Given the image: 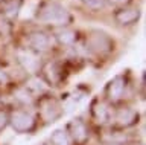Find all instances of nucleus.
Segmentation results:
<instances>
[{
    "label": "nucleus",
    "instance_id": "nucleus-1",
    "mask_svg": "<svg viewBox=\"0 0 146 145\" xmlns=\"http://www.w3.org/2000/svg\"><path fill=\"white\" fill-rule=\"evenodd\" d=\"M36 19L44 25L66 26L72 21V15L62 5L55 3V2H47L38 9Z\"/></svg>",
    "mask_w": 146,
    "mask_h": 145
},
{
    "label": "nucleus",
    "instance_id": "nucleus-2",
    "mask_svg": "<svg viewBox=\"0 0 146 145\" xmlns=\"http://www.w3.org/2000/svg\"><path fill=\"white\" fill-rule=\"evenodd\" d=\"M87 49L96 55H105L114 49V41L108 34L102 31H91L87 35Z\"/></svg>",
    "mask_w": 146,
    "mask_h": 145
},
{
    "label": "nucleus",
    "instance_id": "nucleus-3",
    "mask_svg": "<svg viewBox=\"0 0 146 145\" xmlns=\"http://www.w3.org/2000/svg\"><path fill=\"white\" fill-rule=\"evenodd\" d=\"M9 124L18 133H27L35 127V118L27 110H14L9 115Z\"/></svg>",
    "mask_w": 146,
    "mask_h": 145
},
{
    "label": "nucleus",
    "instance_id": "nucleus-4",
    "mask_svg": "<svg viewBox=\"0 0 146 145\" xmlns=\"http://www.w3.org/2000/svg\"><path fill=\"white\" fill-rule=\"evenodd\" d=\"M67 134L70 140H73L75 144L78 145H84L87 140H88V136H90V131H88V127L82 119H73L70 121V124L67 127Z\"/></svg>",
    "mask_w": 146,
    "mask_h": 145
},
{
    "label": "nucleus",
    "instance_id": "nucleus-5",
    "mask_svg": "<svg viewBox=\"0 0 146 145\" xmlns=\"http://www.w3.org/2000/svg\"><path fill=\"white\" fill-rule=\"evenodd\" d=\"M62 113V107L56 99H52V98H46L41 101V106H40V118L43 119L46 124L49 122H53L56 121Z\"/></svg>",
    "mask_w": 146,
    "mask_h": 145
},
{
    "label": "nucleus",
    "instance_id": "nucleus-6",
    "mask_svg": "<svg viewBox=\"0 0 146 145\" xmlns=\"http://www.w3.org/2000/svg\"><path fill=\"white\" fill-rule=\"evenodd\" d=\"M53 40L49 34L41 32V31H34L27 35V44L32 52H47L52 47Z\"/></svg>",
    "mask_w": 146,
    "mask_h": 145
},
{
    "label": "nucleus",
    "instance_id": "nucleus-7",
    "mask_svg": "<svg viewBox=\"0 0 146 145\" xmlns=\"http://www.w3.org/2000/svg\"><path fill=\"white\" fill-rule=\"evenodd\" d=\"M17 58H18L20 66L29 74H36L41 69V61L38 55L35 52H32L31 49L29 51H20L17 53Z\"/></svg>",
    "mask_w": 146,
    "mask_h": 145
},
{
    "label": "nucleus",
    "instance_id": "nucleus-8",
    "mask_svg": "<svg viewBox=\"0 0 146 145\" xmlns=\"http://www.w3.org/2000/svg\"><path fill=\"white\" fill-rule=\"evenodd\" d=\"M114 19L122 26L134 25L140 19V9L139 8H134V6H123L114 12Z\"/></svg>",
    "mask_w": 146,
    "mask_h": 145
},
{
    "label": "nucleus",
    "instance_id": "nucleus-9",
    "mask_svg": "<svg viewBox=\"0 0 146 145\" xmlns=\"http://www.w3.org/2000/svg\"><path fill=\"white\" fill-rule=\"evenodd\" d=\"M126 90V80L125 76L119 75L113 78L107 86V96L110 101H120Z\"/></svg>",
    "mask_w": 146,
    "mask_h": 145
},
{
    "label": "nucleus",
    "instance_id": "nucleus-10",
    "mask_svg": "<svg viewBox=\"0 0 146 145\" xmlns=\"http://www.w3.org/2000/svg\"><path fill=\"white\" fill-rule=\"evenodd\" d=\"M137 119H139V113H137L132 107H120L117 108L116 115H114V121L119 127L126 128V127L134 125Z\"/></svg>",
    "mask_w": 146,
    "mask_h": 145
},
{
    "label": "nucleus",
    "instance_id": "nucleus-11",
    "mask_svg": "<svg viewBox=\"0 0 146 145\" xmlns=\"http://www.w3.org/2000/svg\"><path fill=\"white\" fill-rule=\"evenodd\" d=\"M44 78L49 84H53L56 86L62 81L64 78V74H62V67L58 64V63H49L47 66H44Z\"/></svg>",
    "mask_w": 146,
    "mask_h": 145
},
{
    "label": "nucleus",
    "instance_id": "nucleus-12",
    "mask_svg": "<svg viewBox=\"0 0 146 145\" xmlns=\"http://www.w3.org/2000/svg\"><path fill=\"white\" fill-rule=\"evenodd\" d=\"M91 115H93L94 121L98 122V124H105L110 116H111V113H110V108L108 106L105 104L104 101H94V104L91 106Z\"/></svg>",
    "mask_w": 146,
    "mask_h": 145
},
{
    "label": "nucleus",
    "instance_id": "nucleus-13",
    "mask_svg": "<svg viewBox=\"0 0 146 145\" xmlns=\"http://www.w3.org/2000/svg\"><path fill=\"white\" fill-rule=\"evenodd\" d=\"M26 89L31 93H36V95H43L47 92V83L44 80H41L40 76H32V78L26 83Z\"/></svg>",
    "mask_w": 146,
    "mask_h": 145
},
{
    "label": "nucleus",
    "instance_id": "nucleus-14",
    "mask_svg": "<svg viewBox=\"0 0 146 145\" xmlns=\"http://www.w3.org/2000/svg\"><path fill=\"white\" fill-rule=\"evenodd\" d=\"M20 6H21V0H6L3 3L2 9H3V14L8 15V17H15L20 11Z\"/></svg>",
    "mask_w": 146,
    "mask_h": 145
},
{
    "label": "nucleus",
    "instance_id": "nucleus-15",
    "mask_svg": "<svg viewBox=\"0 0 146 145\" xmlns=\"http://www.w3.org/2000/svg\"><path fill=\"white\" fill-rule=\"evenodd\" d=\"M50 144L52 145H70V138H68L66 130H56L50 136Z\"/></svg>",
    "mask_w": 146,
    "mask_h": 145
},
{
    "label": "nucleus",
    "instance_id": "nucleus-16",
    "mask_svg": "<svg viewBox=\"0 0 146 145\" xmlns=\"http://www.w3.org/2000/svg\"><path fill=\"white\" fill-rule=\"evenodd\" d=\"M56 40L59 44H64V46H70L72 43H75L76 40V32H73L70 29H64L56 35Z\"/></svg>",
    "mask_w": 146,
    "mask_h": 145
},
{
    "label": "nucleus",
    "instance_id": "nucleus-17",
    "mask_svg": "<svg viewBox=\"0 0 146 145\" xmlns=\"http://www.w3.org/2000/svg\"><path fill=\"white\" fill-rule=\"evenodd\" d=\"M14 98H15L18 102H21L23 106H27V104H31L32 99H34L32 93H31L26 87H21V89L15 90V96H14Z\"/></svg>",
    "mask_w": 146,
    "mask_h": 145
},
{
    "label": "nucleus",
    "instance_id": "nucleus-18",
    "mask_svg": "<svg viewBox=\"0 0 146 145\" xmlns=\"http://www.w3.org/2000/svg\"><path fill=\"white\" fill-rule=\"evenodd\" d=\"M81 2L91 11H100L107 6V2H105V0H81Z\"/></svg>",
    "mask_w": 146,
    "mask_h": 145
},
{
    "label": "nucleus",
    "instance_id": "nucleus-19",
    "mask_svg": "<svg viewBox=\"0 0 146 145\" xmlns=\"http://www.w3.org/2000/svg\"><path fill=\"white\" fill-rule=\"evenodd\" d=\"M8 124H9V115L5 110L0 108V131L5 130V127H6Z\"/></svg>",
    "mask_w": 146,
    "mask_h": 145
},
{
    "label": "nucleus",
    "instance_id": "nucleus-20",
    "mask_svg": "<svg viewBox=\"0 0 146 145\" xmlns=\"http://www.w3.org/2000/svg\"><path fill=\"white\" fill-rule=\"evenodd\" d=\"M8 83V75L0 69V84H6Z\"/></svg>",
    "mask_w": 146,
    "mask_h": 145
},
{
    "label": "nucleus",
    "instance_id": "nucleus-21",
    "mask_svg": "<svg viewBox=\"0 0 146 145\" xmlns=\"http://www.w3.org/2000/svg\"><path fill=\"white\" fill-rule=\"evenodd\" d=\"M107 2V0H105ZM108 2H111V3H114V5H126L129 0H108Z\"/></svg>",
    "mask_w": 146,
    "mask_h": 145
},
{
    "label": "nucleus",
    "instance_id": "nucleus-22",
    "mask_svg": "<svg viewBox=\"0 0 146 145\" xmlns=\"http://www.w3.org/2000/svg\"><path fill=\"white\" fill-rule=\"evenodd\" d=\"M110 145H122V144H117V142H113V144H110Z\"/></svg>",
    "mask_w": 146,
    "mask_h": 145
},
{
    "label": "nucleus",
    "instance_id": "nucleus-23",
    "mask_svg": "<svg viewBox=\"0 0 146 145\" xmlns=\"http://www.w3.org/2000/svg\"><path fill=\"white\" fill-rule=\"evenodd\" d=\"M44 145H47V144H44Z\"/></svg>",
    "mask_w": 146,
    "mask_h": 145
},
{
    "label": "nucleus",
    "instance_id": "nucleus-24",
    "mask_svg": "<svg viewBox=\"0 0 146 145\" xmlns=\"http://www.w3.org/2000/svg\"><path fill=\"white\" fill-rule=\"evenodd\" d=\"M0 2H2V0H0Z\"/></svg>",
    "mask_w": 146,
    "mask_h": 145
}]
</instances>
